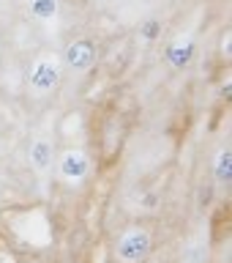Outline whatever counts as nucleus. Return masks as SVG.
I'll use <instances>...</instances> for the list:
<instances>
[{"label":"nucleus","instance_id":"1","mask_svg":"<svg viewBox=\"0 0 232 263\" xmlns=\"http://www.w3.org/2000/svg\"><path fill=\"white\" fill-rule=\"evenodd\" d=\"M3 225L8 230V236L30 252H44L55 241L52 219H49L47 205H41V203L6 209L3 211Z\"/></svg>","mask_w":232,"mask_h":263},{"label":"nucleus","instance_id":"2","mask_svg":"<svg viewBox=\"0 0 232 263\" xmlns=\"http://www.w3.org/2000/svg\"><path fill=\"white\" fill-rule=\"evenodd\" d=\"M63 61L60 52L52 47H41L30 55L28 66H25V96L33 104L49 102L63 85Z\"/></svg>","mask_w":232,"mask_h":263},{"label":"nucleus","instance_id":"3","mask_svg":"<svg viewBox=\"0 0 232 263\" xmlns=\"http://www.w3.org/2000/svg\"><path fill=\"white\" fill-rule=\"evenodd\" d=\"M90 151L85 145H66L60 148V154H55V178L60 184H69V186H82L90 176Z\"/></svg>","mask_w":232,"mask_h":263},{"label":"nucleus","instance_id":"4","mask_svg":"<svg viewBox=\"0 0 232 263\" xmlns=\"http://www.w3.org/2000/svg\"><path fill=\"white\" fill-rule=\"evenodd\" d=\"M55 154H57V145H55V129H52V121H44L33 129L30 135V143H28V164L30 170L36 173L38 178H44L52 173L55 167Z\"/></svg>","mask_w":232,"mask_h":263},{"label":"nucleus","instance_id":"5","mask_svg":"<svg viewBox=\"0 0 232 263\" xmlns=\"http://www.w3.org/2000/svg\"><path fill=\"white\" fill-rule=\"evenodd\" d=\"M60 61H63V71L74 74V77H85V74H90L98 63L96 39H90V36L69 39L66 47H63V52H60Z\"/></svg>","mask_w":232,"mask_h":263},{"label":"nucleus","instance_id":"6","mask_svg":"<svg viewBox=\"0 0 232 263\" xmlns=\"http://www.w3.org/2000/svg\"><path fill=\"white\" fill-rule=\"evenodd\" d=\"M153 250V233L142 225H131L115 241V258L118 263H142Z\"/></svg>","mask_w":232,"mask_h":263},{"label":"nucleus","instance_id":"7","mask_svg":"<svg viewBox=\"0 0 232 263\" xmlns=\"http://www.w3.org/2000/svg\"><path fill=\"white\" fill-rule=\"evenodd\" d=\"M25 14L30 16V22L52 39L60 30V14H63V0H22Z\"/></svg>","mask_w":232,"mask_h":263},{"label":"nucleus","instance_id":"8","mask_svg":"<svg viewBox=\"0 0 232 263\" xmlns=\"http://www.w3.org/2000/svg\"><path fill=\"white\" fill-rule=\"evenodd\" d=\"M194 58H197V33L180 30V33L167 39V44H164V63H167L172 71L188 69Z\"/></svg>","mask_w":232,"mask_h":263},{"label":"nucleus","instance_id":"9","mask_svg":"<svg viewBox=\"0 0 232 263\" xmlns=\"http://www.w3.org/2000/svg\"><path fill=\"white\" fill-rule=\"evenodd\" d=\"M210 167H213V176H216L219 184H229V178H232V156H229V148L227 145H221V148L213 151Z\"/></svg>","mask_w":232,"mask_h":263},{"label":"nucleus","instance_id":"10","mask_svg":"<svg viewBox=\"0 0 232 263\" xmlns=\"http://www.w3.org/2000/svg\"><path fill=\"white\" fill-rule=\"evenodd\" d=\"M82 126H85V121H82V112L79 110H71V112H66L63 118H60V126H57V132H60V137L63 140H71V137H77Z\"/></svg>","mask_w":232,"mask_h":263},{"label":"nucleus","instance_id":"11","mask_svg":"<svg viewBox=\"0 0 232 263\" xmlns=\"http://www.w3.org/2000/svg\"><path fill=\"white\" fill-rule=\"evenodd\" d=\"M161 22L156 20V16H151V20H145L142 25H139V33H137V41L139 44H156V41L161 39Z\"/></svg>","mask_w":232,"mask_h":263},{"label":"nucleus","instance_id":"12","mask_svg":"<svg viewBox=\"0 0 232 263\" xmlns=\"http://www.w3.org/2000/svg\"><path fill=\"white\" fill-rule=\"evenodd\" d=\"M180 263H208V244L205 241H188L183 255H180Z\"/></svg>","mask_w":232,"mask_h":263},{"label":"nucleus","instance_id":"13","mask_svg":"<svg viewBox=\"0 0 232 263\" xmlns=\"http://www.w3.org/2000/svg\"><path fill=\"white\" fill-rule=\"evenodd\" d=\"M219 52H221V66H229V58H232V52H229V28L221 30V39H219Z\"/></svg>","mask_w":232,"mask_h":263},{"label":"nucleus","instance_id":"14","mask_svg":"<svg viewBox=\"0 0 232 263\" xmlns=\"http://www.w3.org/2000/svg\"><path fill=\"white\" fill-rule=\"evenodd\" d=\"M0 263H19V258H16V252L8 247L3 238H0Z\"/></svg>","mask_w":232,"mask_h":263},{"label":"nucleus","instance_id":"15","mask_svg":"<svg viewBox=\"0 0 232 263\" xmlns=\"http://www.w3.org/2000/svg\"><path fill=\"white\" fill-rule=\"evenodd\" d=\"M3 52H6V39H3V33H0V61H3Z\"/></svg>","mask_w":232,"mask_h":263},{"label":"nucleus","instance_id":"16","mask_svg":"<svg viewBox=\"0 0 232 263\" xmlns=\"http://www.w3.org/2000/svg\"><path fill=\"white\" fill-rule=\"evenodd\" d=\"M28 263H36V260H28Z\"/></svg>","mask_w":232,"mask_h":263}]
</instances>
